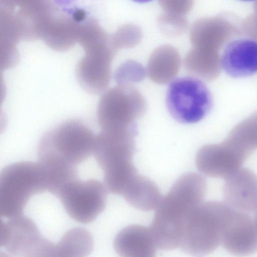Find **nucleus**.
I'll list each match as a JSON object with an SVG mask.
<instances>
[{"label": "nucleus", "instance_id": "412c9836", "mask_svg": "<svg viewBox=\"0 0 257 257\" xmlns=\"http://www.w3.org/2000/svg\"><path fill=\"white\" fill-rule=\"evenodd\" d=\"M141 29L136 25L127 24L119 27L110 35L112 47L117 51L122 48H133L137 45L142 38Z\"/></svg>", "mask_w": 257, "mask_h": 257}, {"label": "nucleus", "instance_id": "b1692460", "mask_svg": "<svg viewBox=\"0 0 257 257\" xmlns=\"http://www.w3.org/2000/svg\"><path fill=\"white\" fill-rule=\"evenodd\" d=\"M7 93V87L3 73L0 72V107L3 103Z\"/></svg>", "mask_w": 257, "mask_h": 257}, {"label": "nucleus", "instance_id": "1a4fd4ad", "mask_svg": "<svg viewBox=\"0 0 257 257\" xmlns=\"http://www.w3.org/2000/svg\"><path fill=\"white\" fill-rule=\"evenodd\" d=\"M85 54L76 66L77 80L91 94L104 93L109 86L111 64L116 53L109 38L83 48Z\"/></svg>", "mask_w": 257, "mask_h": 257}, {"label": "nucleus", "instance_id": "dca6fc26", "mask_svg": "<svg viewBox=\"0 0 257 257\" xmlns=\"http://www.w3.org/2000/svg\"><path fill=\"white\" fill-rule=\"evenodd\" d=\"M7 224L8 238L4 247L13 257H26L43 236L35 221L23 213L10 218Z\"/></svg>", "mask_w": 257, "mask_h": 257}, {"label": "nucleus", "instance_id": "f3484780", "mask_svg": "<svg viewBox=\"0 0 257 257\" xmlns=\"http://www.w3.org/2000/svg\"><path fill=\"white\" fill-rule=\"evenodd\" d=\"M121 196L130 205L143 211L156 209L163 197L155 182L139 174L130 181Z\"/></svg>", "mask_w": 257, "mask_h": 257}, {"label": "nucleus", "instance_id": "423d86ee", "mask_svg": "<svg viewBox=\"0 0 257 257\" xmlns=\"http://www.w3.org/2000/svg\"><path fill=\"white\" fill-rule=\"evenodd\" d=\"M141 93L129 83H121L106 90L97 107L101 131H121L136 127L135 121L147 110Z\"/></svg>", "mask_w": 257, "mask_h": 257}, {"label": "nucleus", "instance_id": "393cba45", "mask_svg": "<svg viewBox=\"0 0 257 257\" xmlns=\"http://www.w3.org/2000/svg\"><path fill=\"white\" fill-rule=\"evenodd\" d=\"M75 22L78 23L83 22L86 18V13L82 9H77L71 15Z\"/></svg>", "mask_w": 257, "mask_h": 257}, {"label": "nucleus", "instance_id": "f257e3e1", "mask_svg": "<svg viewBox=\"0 0 257 257\" xmlns=\"http://www.w3.org/2000/svg\"><path fill=\"white\" fill-rule=\"evenodd\" d=\"M206 188L202 176L187 173L162 197L149 227L157 248L169 250L179 247L187 220L203 202Z\"/></svg>", "mask_w": 257, "mask_h": 257}, {"label": "nucleus", "instance_id": "4468645a", "mask_svg": "<svg viewBox=\"0 0 257 257\" xmlns=\"http://www.w3.org/2000/svg\"><path fill=\"white\" fill-rule=\"evenodd\" d=\"M255 176L246 169H240L226 179L224 186L225 203L248 214L256 212Z\"/></svg>", "mask_w": 257, "mask_h": 257}, {"label": "nucleus", "instance_id": "5701e85b", "mask_svg": "<svg viewBox=\"0 0 257 257\" xmlns=\"http://www.w3.org/2000/svg\"><path fill=\"white\" fill-rule=\"evenodd\" d=\"M8 238V228L7 222L4 221L0 217V247L5 246Z\"/></svg>", "mask_w": 257, "mask_h": 257}, {"label": "nucleus", "instance_id": "6e6552de", "mask_svg": "<svg viewBox=\"0 0 257 257\" xmlns=\"http://www.w3.org/2000/svg\"><path fill=\"white\" fill-rule=\"evenodd\" d=\"M106 189L97 180L77 179L66 185L57 197L72 219L82 224H88L105 209Z\"/></svg>", "mask_w": 257, "mask_h": 257}, {"label": "nucleus", "instance_id": "9b49d317", "mask_svg": "<svg viewBox=\"0 0 257 257\" xmlns=\"http://www.w3.org/2000/svg\"><path fill=\"white\" fill-rule=\"evenodd\" d=\"M137 127L121 131H101L95 136L92 154L103 171L132 162Z\"/></svg>", "mask_w": 257, "mask_h": 257}, {"label": "nucleus", "instance_id": "bb28decb", "mask_svg": "<svg viewBox=\"0 0 257 257\" xmlns=\"http://www.w3.org/2000/svg\"><path fill=\"white\" fill-rule=\"evenodd\" d=\"M2 134V132H1V131L0 130V134Z\"/></svg>", "mask_w": 257, "mask_h": 257}, {"label": "nucleus", "instance_id": "f03ea898", "mask_svg": "<svg viewBox=\"0 0 257 257\" xmlns=\"http://www.w3.org/2000/svg\"><path fill=\"white\" fill-rule=\"evenodd\" d=\"M256 117L237 124L221 143L207 145L198 151L196 164L204 175L227 179L241 169L256 148Z\"/></svg>", "mask_w": 257, "mask_h": 257}, {"label": "nucleus", "instance_id": "4be33fe9", "mask_svg": "<svg viewBox=\"0 0 257 257\" xmlns=\"http://www.w3.org/2000/svg\"><path fill=\"white\" fill-rule=\"evenodd\" d=\"M20 61V53L17 46L0 45V72L16 66Z\"/></svg>", "mask_w": 257, "mask_h": 257}, {"label": "nucleus", "instance_id": "6ab92c4d", "mask_svg": "<svg viewBox=\"0 0 257 257\" xmlns=\"http://www.w3.org/2000/svg\"><path fill=\"white\" fill-rule=\"evenodd\" d=\"M22 40L15 1H0V45L17 46Z\"/></svg>", "mask_w": 257, "mask_h": 257}, {"label": "nucleus", "instance_id": "f8f14e48", "mask_svg": "<svg viewBox=\"0 0 257 257\" xmlns=\"http://www.w3.org/2000/svg\"><path fill=\"white\" fill-rule=\"evenodd\" d=\"M80 24L72 15L62 12L54 4L42 22L39 40L55 51H67L77 42Z\"/></svg>", "mask_w": 257, "mask_h": 257}, {"label": "nucleus", "instance_id": "39448f33", "mask_svg": "<svg viewBox=\"0 0 257 257\" xmlns=\"http://www.w3.org/2000/svg\"><path fill=\"white\" fill-rule=\"evenodd\" d=\"M95 137L91 129L81 121H65L42 136L38 146V159L56 157L75 166L93 153Z\"/></svg>", "mask_w": 257, "mask_h": 257}, {"label": "nucleus", "instance_id": "a878e982", "mask_svg": "<svg viewBox=\"0 0 257 257\" xmlns=\"http://www.w3.org/2000/svg\"><path fill=\"white\" fill-rule=\"evenodd\" d=\"M0 257H12L10 254L0 250Z\"/></svg>", "mask_w": 257, "mask_h": 257}, {"label": "nucleus", "instance_id": "20e7f679", "mask_svg": "<svg viewBox=\"0 0 257 257\" xmlns=\"http://www.w3.org/2000/svg\"><path fill=\"white\" fill-rule=\"evenodd\" d=\"M230 207L218 201L203 202L189 216L179 247L185 253L203 256L221 244L224 219Z\"/></svg>", "mask_w": 257, "mask_h": 257}, {"label": "nucleus", "instance_id": "2eb2a0df", "mask_svg": "<svg viewBox=\"0 0 257 257\" xmlns=\"http://www.w3.org/2000/svg\"><path fill=\"white\" fill-rule=\"evenodd\" d=\"M113 247L120 257H156V245L149 227L131 225L115 235Z\"/></svg>", "mask_w": 257, "mask_h": 257}, {"label": "nucleus", "instance_id": "a211bd4d", "mask_svg": "<svg viewBox=\"0 0 257 257\" xmlns=\"http://www.w3.org/2000/svg\"><path fill=\"white\" fill-rule=\"evenodd\" d=\"M58 257H87L94 247L90 232L80 227L68 230L56 244Z\"/></svg>", "mask_w": 257, "mask_h": 257}, {"label": "nucleus", "instance_id": "ddd939ff", "mask_svg": "<svg viewBox=\"0 0 257 257\" xmlns=\"http://www.w3.org/2000/svg\"><path fill=\"white\" fill-rule=\"evenodd\" d=\"M220 66L233 78L252 76L257 70V44L250 38H238L227 43L220 58Z\"/></svg>", "mask_w": 257, "mask_h": 257}, {"label": "nucleus", "instance_id": "aec40b11", "mask_svg": "<svg viewBox=\"0 0 257 257\" xmlns=\"http://www.w3.org/2000/svg\"><path fill=\"white\" fill-rule=\"evenodd\" d=\"M105 188L110 192L122 195L130 181L138 172L133 162L124 163L103 171Z\"/></svg>", "mask_w": 257, "mask_h": 257}, {"label": "nucleus", "instance_id": "7ed1b4c3", "mask_svg": "<svg viewBox=\"0 0 257 257\" xmlns=\"http://www.w3.org/2000/svg\"><path fill=\"white\" fill-rule=\"evenodd\" d=\"M48 188L45 169L39 162L6 166L0 171V217L10 219L23 214L30 198Z\"/></svg>", "mask_w": 257, "mask_h": 257}, {"label": "nucleus", "instance_id": "9d476101", "mask_svg": "<svg viewBox=\"0 0 257 257\" xmlns=\"http://www.w3.org/2000/svg\"><path fill=\"white\" fill-rule=\"evenodd\" d=\"M256 217L230 207L224 220L221 244L238 256L255 253L257 248Z\"/></svg>", "mask_w": 257, "mask_h": 257}, {"label": "nucleus", "instance_id": "0eeeda50", "mask_svg": "<svg viewBox=\"0 0 257 257\" xmlns=\"http://www.w3.org/2000/svg\"><path fill=\"white\" fill-rule=\"evenodd\" d=\"M166 103L170 115L183 123H194L204 118L213 106L211 92L200 79L179 77L168 85Z\"/></svg>", "mask_w": 257, "mask_h": 257}]
</instances>
